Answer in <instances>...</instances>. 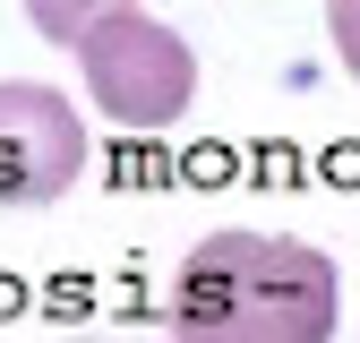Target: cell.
<instances>
[{"mask_svg": "<svg viewBox=\"0 0 360 343\" xmlns=\"http://www.w3.org/2000/svg\"><path fill=\"white\" fill-rule=\"evenodd\" d=\"M343 309L335 257L283 232H206L172 275V343H326Z\"/></svg>", "mask_w": 360, "mask_h": 343, "instance_id": "cell-1", "label": "cell"}, {"mask_svg": "<svg viewBox=\"0 0 360 343\" xmlns=\"http://www.w3.org/2000/svg\"><path fill=\"white\" fill-rule=\"evenodd\" d=\"M43 34L77 43V69L120 129H172L198 95V52L146 9H34Z\"/></svg>", "mask_w": 360, "mask_h": 343, "instance_id": "cell-2", "label": "cell"}, {"mask_svg": "<svg viewBox=\"0 0 360 343\" xmlns=\"http://www.w3.org/2000/svg\"><path fill=\"white\" fill-rule=\"evenodd\" d=\"M86 172V129L69 95L9 77L0 86V206H52Z\"/></svg>", "mask_w": 360, "mask_h": 343, "instance_id": "cell-3", "label": "cell"}, {"mask_svg": "<svg viewBox=\"0 0 360 343\" xmlns=\"http://www.w3.org/2000/svg\"><path fill=\"white\" fill-rule=\"evenodd\" d=\"M326 26H335V43H343V60L360 69V0H335V9H326Z\"/></svg>", "mask_w": 360, "mask_h": 343, "instance_id": "cell-4", "label": "cell"}, {"mask_svg": "<svg viewBox=\"0 0 360 343\" xmlns=\"http://www.w3.org/2000/svg\"><path fill=\"white\" fill-rule=\"evenodd\" d=\"M77 343H103V335H77Z\"/></svg>", "mask_w": 360, "mask_h": 343, "instance_id": "cell-5", "label": "cell"}]
</instances>
